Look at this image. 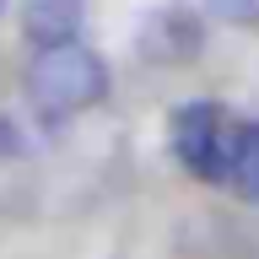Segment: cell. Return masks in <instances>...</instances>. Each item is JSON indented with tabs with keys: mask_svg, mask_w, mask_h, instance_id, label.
Listing matches in <instances>:
<instances>
[{
	"mask_svg": "<svg viewBox=\"0 0 259 259\" xmlns=\"http://www.w3.org/2000/svg\"><path fill=\"white\" fill-rule=\"evenodd\" d=\"M173 135V157L189 167L194 178H227V146H232V119L222 103H184L167 119Z\"/></svg>",
	"mask_w": 259,
	"mask_h": 259,
	"instance_id": "obj_2",
	"label": "cell"
},
{
	"mask_svg": "<svg viewBox=\"0 0 259 259\" xmlns=\"http://www.w3.org/2000/svg\"><path fill=\"white\" fill-rule=\"evenodd\" d=\"M205 44V22L189 6H157L141 22V60L151 65H189Z\"/></svg>",
	"mask_w": 259,
	"mask_h": 259,
	"instance_id": "obj_3",
	"label": "cell"
},
{
	"mask_svg": "<svg viewBox=\"0 0 259 259\" xmlns=\"http://www.w3.org/2000/svg\"><path fill=\"white\" fill-rule=\"evenodd\" d=\"M205 11L227 27H259V0H205Z\"/></svg>",
	"mask_w": 259,
	"mask_h": 259,
	"instance_id": "obj_6",
	"label": "cell"
},
{
	"mask_svg": "<svg viewBox=\"0 0 259 259\" xmlns=\"http://www.w3.org/2000/svg\"><path fill=\"white\" fill-rule=\"evenodd\" d=\"M81 22H87V0H27V6H22V32H27L38 49L76 44Z\"/></svg>",
	"mask_w": 259,
	"mask_h": 259,
	"instance_id": "obj_4",
	"label": "cell"
},
{
	"mask_svg": "<svg viewBox=\"0 0 259 259\" xmlns=\"http://www.w3.org/2000/svg\"><path fill=\"white\" fill-rule=\"evenodd\" d=\"M227 184L259 205V124H232V146H227Z\"/></svg>",
	"mask_w": 259,
	"mask_h": 259,
	"instance_id": "obj_5",
	"label": "cell"
},
{
	"mask_svg": "<svg viewBox=\"0 0 259 259\" xmlns=\"http://www.w3.org/2000/svg\"><path fill=\"white\" fill-rule=\"evenodd\" d=\"M0 157H22V135H16V124L0 113Z\"/></svg>",
	"mask_w": 259,
	"mask_h": 259,
	"instance_id": "obj_7",
	"label": "cell"
},
{
	"mask_svg": "<svg viewBox=\"0 0 259 259\" xmlns=\"http://www.w3.org/2000/svg\"><path fill=\"white\" fill-rule=\"evenodd\" d=\"M27 97L44 124H60V119H76V113L97 108L108 97V65L97 49L76 44H54L38 49L27 65Z\"/></svg>",
	"mask_w": 259,
	"mask_h": 259,
	"instance_id": "obj_1",
	"label": "cell"
}]
</instances>
